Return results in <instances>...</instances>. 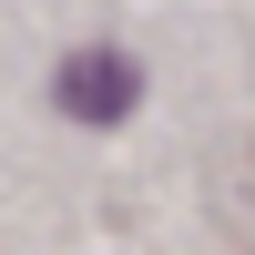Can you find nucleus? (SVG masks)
<instances>
[{
	"instance_id": "f257e3e1",
	"label": "nucleus",
	"mask_w": 255,
	"mask_h": 255,
	"mask_svg": "<svg viewBox=\"0 0 255 255\" xmlns=\"http://www.w3.org/2000/svg\"><path fill=\"white\" fill-rule=\"evenodd\" d=\"M51 92H61L72 123H123V113L143 102V61H123V51H72Z\"/></svg>"
}]
</instances>
